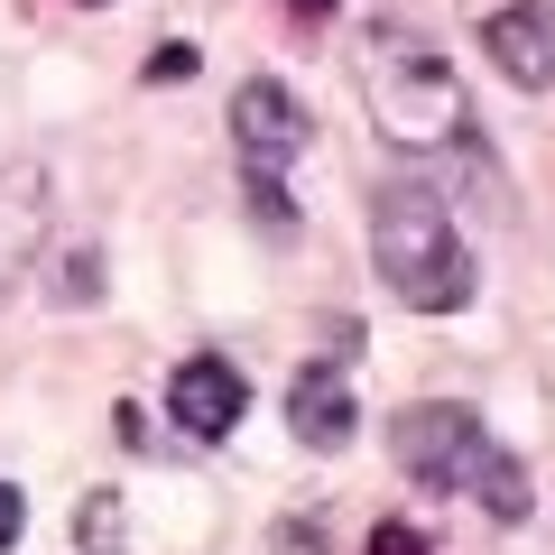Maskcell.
I'll return each mask as SVG.
<instances>
[{
	"label": "cell",
	"instance_id": "6da1fadb",
	"mask_svg": "<svg viewBox=\"0 0 555 555\" xmlns=\"http://www.w3.org/2000/svg\"><path fill=\"white\" fill-rule=\"evenodd\" d=\"M352 75H361V102H371V120H379L389 149H408V158H454V149H473V102H463L454 65L436 56L426 28L371 20Z\"/></svg>",
	"mask_w": 555,
	"mask_h": 555
},
{
	"label": "cell",
	"instance_id": "7a4b0ae2",
	"mask_svg": "<svg viewBox=\"0 0 555 555\" xmlns=\"http://www.w3.org/2000/svg\"><path fill=\"white\" fill-rule=\"evenodd\" d=\"M371 269L408 315H463L473 306V250L454 232V204L426 177H389L371 195Z\"/></svg>",
	"mask_w": 555,
	"mask_h": 555
},
{
	"label": "cell",
	"instance_id": "3957f363",
	"mask_svg": "<svg viewBox=\"0 0 555 555\" xmlns=\"http://www.w3.org/2000/svg\"><path fill=\"white\" fill-rule=\"evenodd\" d=\"M491 426H481V408H463V398H408V408L389 416V454L398 473L416 481V491H473V473L491 463Z\"/></svg>",
	"mask_w": 555,
	"mask_h": 555
},
{
	"label": "cell",
	"instance_id": "277c9868",
	"mask_svg": "<svg viewBox=\"0 0 555 555\" xmlns=\"http://www.w3.org/2000/svg\"><path fill=\"white\" fill-rule=\"evenodd\" d=\"M241 408H250V379H241V361H222V352H185L177 371H167V416H177V436L222 444V436L241 426Z\"/></svg>",
	"mask_w": 555,
	"mask_h": 555
},
{
	"label": "cell",
	"instance_id": "5b68a950",
	"mask_svg": "<svg viewBox=\"0 0 555 555\" xmlns=\"http://www.w3.org/2000/svg\"><path fill=\"white\" fill-rule=\"evenodd\" d=\"M481 56L518 93H555V0H509L481 20Z\"/></svg>",
	"mask_w": 555,
	"mask_h": 555
},
{
	"label": "cell",
	"instance_id": "8992f818",
	"mask_svg": "<svg viewBox=\"0 0 555 555\" xmlns=\"http://www.w3.org/2000/svg\"><path fill=\"white\" fill-rule=\"evenodd\" d=\"M306 102L287 93L278 75H250L232 93V139H241V167H287V158H306Z\"/></svg>",
	"mask_w": 555,
	"mask_h": 555
},
{
	"label": "cell",
	"instance_id": "52a82bcc",
	"mask_svg": "<svg viewBox=\"0 0 555 555\" xmlns=\"http://www.w3.org/2000/svg\"><path fill=\"white\" fill-rule=\"evenodd\" d=\"M287 436H297L306 454H343V444L361 436V398H352V379H343L334 361H315V371L287 379Z\"/></svg>",
	"mask_w": 555,
	"mask_h": 555
},
{
	"label": "cell",
	"instance_id": "ba28073f",
	"mask_svg": "<svg viewBox=\"0 0 555 555\" xmlns=\"http://www.w3.org/2000/svg\"><path fill=\"white\" fill-rule=\"evenodd\" d=\"M38 241H47V167L10 158L0 167V297H20V278L38 269Z\"/></svg>",
	"mask_w": 555,
	"mask_h": 555
},
{
	"label": "cell",
	"instance_id": "9c48e42d",
	"mask_svg": "<svg viewBox=\"0 0 555 555\" xmlns=\"http://www.w3.org/2000/svg\"><path fill=\"white\" fill-rule=\"evenodd\" d=\"M241 195H250V222L269 241H297V204H287V185H278V167H241Z\"/></svg>",
	"mask_w": 555,
	"mask_h": 555
},
{
	"label": "cell",
	"instance_id": "30bf717a",
	"mask_svg": "<svg viewBox=\"0 0 555 555\" xmlns=\"http://www.w3.org/2000/svg\"><path fill=\"white\" fill-rule=\"evenodd\" d=\"M75 546H83V555H120V546H130V528H120V500H112V491H93V500L75 509Z\"/></svg>",
	"mask_w": 555,
	"mask_h": 555
},
{
	"label": "cell",
	"instance_id": "8fae6325",
	"mask_svg": "<svg viewBox=\"0 0 555 555\" xmlns=\"http://www.w3.org/2000/svg\"><path fill=\"white\" fill-rule=\"evenodd\" d=\"M195 65H204L195 47H185V38H167L158 56H149V83H177V75H195Z\"/></svg>",
	"mask_w": 555,
	"mask_h": 555
},
{
	"label": "cell",
	"instance_id": "7c38bea8",
	"mask_svg": "<svg viewBox=\"0 0 555 555\" xmlns=\"http://www.w3.org/2000/svg\"><path fill=\"white\" fill-rule=\"evenodd\" d=\"M20 528H28V500H20V481H0V555L20 546Z\"/></svg>",
	"mask_w": 555,
	"mask_h": 555
},
{
	"label": "cell",
	"instance_id": "4fadbf2b",
	"mask_svg": "<svg viewBox=\"0 0 555 555\" xmlns=\"http://www.w3.org/2000/svg\"><path fill=\"white\" fill-rule=\"evenodd\" d=\"M287 10H297V20H324V10H334V0H287Z\"/></svg>",
	"mask_w": 555,
	"mask_h": 555
},
{
	"label": "cell",
	"instance_id": "5bb4252c",
	"mask_svg": "<svg viewBox=\"0 0 555 555\" xmlns=\"http://www.w3.org/2000/svg\"><path fill=\"white\" fill-rule=\"evenodd\" d=\"M83 10H102V0H83Z\"/></svg>",
	"mask_w": 555,
	"mask_h": 555
}]
</instances>
